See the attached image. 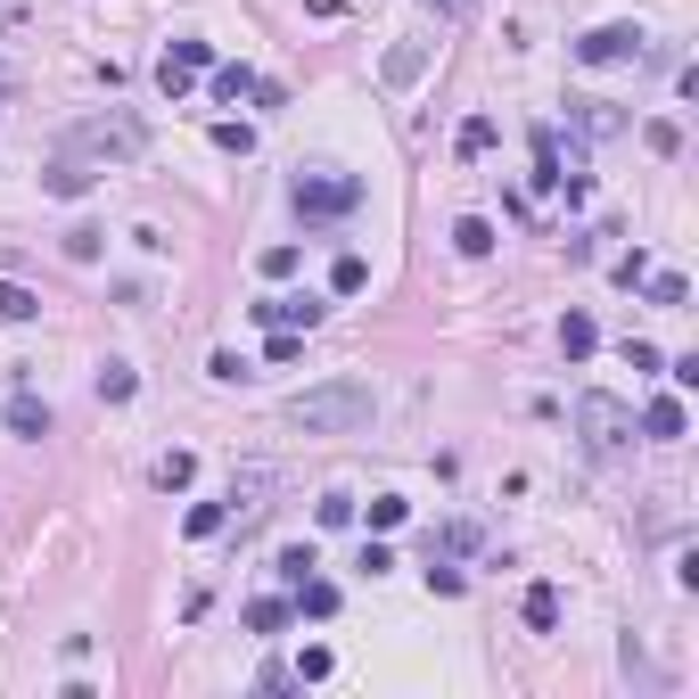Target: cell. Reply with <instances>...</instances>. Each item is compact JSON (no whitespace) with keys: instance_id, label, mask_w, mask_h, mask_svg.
Listing matches in <instances>:
<instances>
[{"instance_id":"6da1fadb","label":"cell","mask_w":699,"mask_h":699,"mask_svg":"<svg viewBox=\"0 0 699 699\" xmlns=\"http://www.w3.org/2000/svg\"><path fill=\"white\" fill-rule=\"evenodd\" d=\"M371 387L363 378H322V387H305V395H288V429L296 436H354V429H371Z\"/></svg>"},{"instance_id":"7a4b0ae2","label":"cell","mask_w":699,"mask_h":699,"mask_svg":"<svg viewBox=\"0 0 699 699\" xmlns=\"http://www.w3.org/2000/svg\"><path fill=\"white\" fill-rule=\"evenodd\" d=\"M288 206L305 223H346L354 206H363V174H337V165H313V174H296Z\"/></svg>"},{"instance_id":"3957f363","label":"cell","mask_w":699,"mask_h":699,"mask_svg":"<svg viewBox=\"0 0 699 699\" xmlns=\"http://www.w3.org/2000/svg\"><path fill=\"white\" fill-rule=\"evenodd\" d=\"M577 436H584V453H592V461H618L626 444H633V412L618 404V395L592 387V395H577Z\"/></svg>"},{"instance_id":"277c9868","label":"cell","mask_w":699,"mask_h":699,"mask_svg":"<svg viewBox=\"0 0 699 699\" xmlns=\"http://www.w3.org/2000/svg\"><path fill=\"white\" fill-rule=\"evenodd\" d=\"M67 148H91V157H116V165H132L140 148H148V132H140V116L108 108V116H91V124H75V132H67Z\"/></svg>"},{"instance_id":"5b68a950","label":"cell","mask_w":699,"mask_h":699,"mask_svg":"<svg viewBox=\"0 0 699 699\" xmlns=\"http://www.w3.org/2000/svg\"><path fill=\"white\" fill-rule=\"evenodd\" d=\"M577 58H584V67H642V58H650V33H642V26H592V33L577 41Z\"/></svg>"},{"instance_id":"8992f818","label":"cell","mask_w":699,"mask_h":699,"mask_svg":"<svg viewBox=\"0 0 699 699\" xmlns=\"http://www.w3.org/2000/svg\"><path fill=\"white\" fill-rule=\"evenodd\" d=\"M247 313H256V322L264 329H322V296H256V305H247Z\"/></svg>"},{"instance_id":"52a82bcc","label":"cell","mask_w":699,"mask_h":699,"mask_svg":"<svg viewBox=\"0 0 699 699\" xmlns=\"http://www.w3.org/2000/svg\"><path fill=\"white\" fill-rule=\"evenodd\" d=\"M683 429H691L683 395H650V404H642V436H650V444H675Z\"/></svg>"},{"instance_id":"ba28073f","label":"cell","mask_w":699,"mask_h":699,"mask_svg":"<svg viewBox=\"0 0 699 699\" xmlns=\"http://www.w3.org/2000/svg\"><path fill=\"white\" fill-rule=\"evenodd\" d=\"M50 429H58V420H50V404H41V395H26V387H17V395H9V436H17V444H41Z\"/></svg>"},{"instance_id":"9c48e42d","label":"cell","mask_w":699,"mask_h":699,"mask_svg":"<svg viewBox=\"0 0 699 699\" xmlns=\"http://www.w3.org/2000/svg\"><path fill=\"white\" fill-rule=\"evenodd\" d=\"M272 485H280V470H264V461H256V470H230V494H223V502H230V511H247V519H256Z\"/></svg>"},{"instance_id":"30bf717a","label":"cell","mask_w":699,"mask_h":699,"mask_svg":"<svg viewBox=\"0 0 699 699\" xmlns=\"http://www.w3.org/2000/svg\"><path fill=\"white\" fill-rule=\"evenodd\" d=\"M560 584H526L519 592V618H526V633H560Z\"/></svg>"},{"instance_id":"8fae6325","label":"cell","mask_w":699,"mask_h":699,"mask_svg":"<svg viewBox=\"0 0 699 699\" xmlns=\"http://www.w3.org/2000/svg\"><path fill=\"white\" fill-rule=\"evenodd\" d=\"M378 75H387V91H412V82L429 75V41H395V50H387V67H378Z\"/></svg>"},{"instance_id":"7c38bea8","label":"cell","mask_w":699,"mask_h":699,"mask_svg":"<svg viewBox=\"0 0 699 699\" xmlns=\"http://www.w3.org/2000/svg\"><path fill=\"white\" fill-rule=\"evenodd\" d=\"M206 75H215V99H230V108H239V99H256V82H264L247 58H215Z\"/></svg>"},{"instance_id":"4fadbf2b","label":"cell","mask_w":699,"mask_h":699,"mask_svg":"<svg viewBox=\"0 0 699 699\" xmlns=\"http://www.w3.org/2000/svg\"><path fill=\"white\" fill-rule=\"evenodd\" d=\"M288 618H337V584H329V577L288 584Z\"/></svg>"},{"instance_id":"5bb4252c","label":"cell","mask_w":699,"mask_h":699,"mask_svg":"<svg viewBox=\"0 0 699 699\" xmlns=\"http://www.w3.org/2000/svg\"><path fill=\"white\" fill-rule=\"evenodd\" d=\"M91 181H99V174H91V165H75V157H58L50 174H41V189H50V198H91Z\"/></svg>"},{"instance_id":"9a60e30c","label":"cell","mask_w":699,"mask_h":699,"mask_svg":"<svg viewBox=\"0 0 699 699\" xmlns=\"http://www.w3.org/2000/svg\"><path fill=\"white\" fill-rule=\"evenodd\" d=\"M470 552H478V526L470 519H444L429 535V560H470Z\"/></svg>"},{"instance_id":"2e32d148","label":"cell","mask_w":699,"mask_h":699,"mask_svg":"<svg viewBox=\"0 0 699 699\" xmlns=\"http://www.w3.org/2000/svg\"><path fill=\"white\" fill-rule=\"evenodd\" d=\"M535 189H568V174H560V132H552V124H535Z\"/></svg>"},{"instance_id":"e0dca14e","label":"cell","mask_w":699,"mask_h":699,"mask_svg":"<svg viewBox=\"0 0 699 699\" xmlns=\"http://www.w3.org/2000/svg\"><path fill=\"white\" fill-rule=\"evenodd\" d=\"M91 387H99V404H132V395H140V371H132V363H99Z\"/></svg>"},{"instance_id":"ac0fdd59","label":"cell","mask_w":699,"mask_h":699,"mask_svg":"<svg viewBox=\"0 0 699 699\" xmlns=\"http://www.w3.org/2000/svg\"><path fill=\"white\" fill-rule=\"evenodd\" d=\"M642 288H650V305H659V313H683V305H691V280H683V272H642Z\"/></svg>"},{"instance_id":"d6986e66","label":"cell","mask_w":699,"mask_h":699,"mask_svg":"<svg viewBox=\"0 0 699 699\" xmlns=\"http://www.w3.org/2000/svg\"><path fill=\"white\" fill-rule=\"evenodd\" d=\"M453 247H461L470 264H485V256H494V223H485V215H461V223H453Z\"/></svg>"},{"instance_id":"ffe728a7","label":"cell","mask_w":699,"mask_h":699,"mask_svg":"<svg viewBox=\"0 0 699 699\" xmlns=\"http://www.w3.org/2000/svg\"><path fill=\"white\" fill-rule=\"evenodd\" d=\"M165 67H181V75H206V67H215V41H206V33H181L174 50H165Z\"/></svg>"},{"instance_id":"44dd1931","label":"cell","mask_w":699,"mask_h":699,"mask_svg":"<svg viewBox=\"0 0 699 699\" xmlns=\"http://www.w3.org/2000/svg\"><path fill=\"white\" fill-rule=\"evenodd\" d=\"M223 526H230V502H189L181 535H189V543H206V535H223Z\"/></svg>"},{"instance_id":"7402d4cb","label":"cell","mask_w":699,"mask_h":699,"mask_svg":"<svg viewBox=\"0 0 699 699\" xmlns=\"http://www.w3.org/2000/svg\"><path fill=\"white\" fill-rule=\"evenodd\" d=\"M592 346H601V329H592V313H568V322H560V354H568V363H584Z\"/></svg>"},{"instance_id":"603a6c76","label":"cell","mask_w":699,"mask_h":699,"mask_svg":"<svg viewBox=\"0 0 699 699\" xmlns=\"http://www.w3.org/2000/svg\"><path fill=\"white\" fill-rule=\"evenodd\" d=\"M494 140H502V124H494V116H461V132H453V148H461V157H485Z\"/></svg>"},{"instance_id":"cb8c5ba5","label":"cell","mask_w":699,"mask_h":699,"mask_svg":"<svg viewBox=\"0 0 699 699\" xmlns=\"http://www.w3.org/2000/svg\"><path fill=\"white\" fill-rule=\"evenodd\" d=\"M313 568H322V552H313V543H288V552L272 560V577H280V592H288V584H305Z\"/></svg>"},{"instance_id":"d4e9b609","label":"cell","mask_w":699,"mask_h":699,"mask_svg":"<svg viewBox=\"0 0 699 699\" xmlns=\"http://www.w3.org/2000/svg\"><path fill=\"white\" fill-rule=\"evenodd\" d=\"M0 322H17V329L41 322V296H33V288H17V280H0Z\"/></svg>"},{"instance_id":"484cf974","label":"cell","mask_w":699,"mask_h":699,"mask_svg":"<svg viewBox=\"0 0 699 699\" xmlns=\"http://www.w3.org/2000/svg\"><path fill=\"white\" fill-rule=\"evenodd\" d=\"M642 148H650V157H683V124H675V116H650V124H642Z\"/></svg>"},{"instance_id":"4316f807","label":"cell","mask_w":699,"mask_h":699,"mask_svg":"<svg viewBox=\"0 0 699 699\" xmlns=\"http://www.w3.org/2000/svg\"><path fill=\"white\" fill-rule=\"evenodd\" d=\"M329 667H337V650H329V642H305L288 675H296V683H329Z\"/></svg>"},{"instance_id":"83f0119b","label":"cell","mask_w":699,"mask_h":699,"mask_svg":"<svg viewBox=\"0 0 699 699\" xmlns=\"http://www.w3.org/2000/svg\"><path fill=\"white\" fill-rule=\"evenodd\" d=\"M288 626V592H264V601H247V633H280Z\"/></svg>"},{"instance_id":"f1b7e54d","label":"cell","mask_w":699,"mask_h":699,"mask_svg":"<svg viewBox=\"0 0 699 699\" xmlns=\"http://www.w3.org/2000/svg\"><path fill=\"white\" fill-rule=\"evenodd\" d=\"M296 264H305V247H296V239H272L264 256H256V272H264V280H288Z\"/></svg>"},{"instance_id":"f546056e","label":"cell","mask_w":699,"mask_h":699,"mask_svg":"<svg viewBox=\"0 0 699 699\" xmlns=\"http://www.w3.org/2000/svg\"><path fill=\"white\" fill-rule=\"evenodd\" d=\"M189 478H198V453H165V461H157V485H165V494H181Z\"/></svg>"},{"instance_id":"4dcf8cb0","label":"cell","mask_w":699,"mask_h":699,"mask_svg":"<svg viewBox=\"0 0 699 699\" xmlns=\"http://www.w3.org/2000/svg\"><path fill=\"white\" fill-rule=\"evenodd\" d=\"M363 280H371L363 256H337V264H329V288H337V296H363Z\"/></svg>"},{"instance_id":"1f68e13d","label":"cell","mask_w":699,"mask_h":699,"mask_svg":"<svg viewBox=\"0 0 699 699\" xmlns=\"http://www.w3.org/2000/svg\"><path fill=\"white\" fill-rule=\"evenodd\" d=\"M215 148L223 157H256V124H215Z\"/></svg>"},{"instance_id":"d6a6232c","label":"cell","mask_w":699,"mask_h":699,"mask_svg":"<svg viewBox=\"0 0 699 699\" xmlns=\"http://www.w3.org/2000/svg\"><path fill=\"white\" fill-rule=\"evenodd\" d=\"M404 519H412V502H404V494H378V502H371V526H378V535H395Z\"/></svg>"},{"instance_id":"836d02e7","label":"cell","mask_w":699,"mask_h":699,"mask_svg":"<svg viewBox=\"0 0 699 699\" xmlns=\"http://www.w3.org/2000/svg\"><path fill=\"white\" fill-rule=\"evenodd\" d=\"M420 577H429V592H444V601H453V592L470 584V577H461V560H429V568H420Z\"/></svg>"},{"instance_id":"e575fe53","label":"cell","mask_w":699,"mask_h":699,"mask_svg":"<svg viewBox=\"0 0 699 699\" xmlns=\"http://www.w3.org/2000/svg\"><path fill=\"white\" fill-rule=\"evenodd\" d=\"M584 132H601V140H609V132H626V116L609 108V99H584Z\"/></svg>"},{"instance_id":"d590c367","label":"cell","mask_w":699,"mask_h":699,"mask_svg":"<svg viewBox=\"0 0 699 699\" xmlns=\"http://www.w3.org/2000/svg\"><path fill=\"white\" fill-rule=\"evenodd\" d=\"M642 272H650V256H642V247H626V256L609 264V280H618V288H642Z\"/></svg>"},{"instance_id":"8d00e7d4","label":"cell","mask_w":699,"mask_h":699,"mask_svg":"<svg viewBox=\"0 0 699 699\" xmlns=\"http://www.w3.org/2000/svg\"><path fill=\"white\" fill-rule=\"evenodd\" d=\"M247 371H256V363H247V354H230V346L215 354V363H206V378H223V387H239V378H247Z\"/></svg>"},{"instance_id":"74e56055","label":"cell","mask_w":699,"mask_h":699,"mask_svg":"<svg viewBox=\"0 0 699 699\" xmlns=\"http://www.w3.org/2000/svg\"><path fill=\"white\" fill-rule=\"evenodd\" d=\"M305 354V329H272V346H264V363H296Z\"/></svg>"},{"instance_id":"f35d334b","label":"cell","mask_w":699,"mask_h":699,"mask_svg":"<svg viewBox=\"0 0 699 699\" xmlns=\"http://www.w3.org/2000/svg\"><path fill=\"white\" fill-rule=\"evenodd\" d=\"M67 256H75V264H99V230H91V223L67 230Z\"/></svg>"},{"instance_id":"ab89813d","label":"cell","mask_w":699,"mask_h":699,"mask_svg":"<svg viewBox=\"0 0 699 699\" xmlns=\"http://www.w3.org/2000/svg\"><path fill=\"white\" fill-rule=\"evenodd\" d=\"M626 363H633V371H659V363H667V354H659V346H650V337H626Z\"/></svg>"},{"instance_id":"60d3db41","label":"cell","mask_w":699,"mask_h":699,"mask_svg":"<svg viewBox=\"0 0 699 699\" xmlns=\"http://www.w3.org/2000/svg\"><path fill=\"white\" fill-rule=\"evenodd\" d=\"M667 378H675V387H699V354H675V363H659Z\"/></svg>"},{"instance_id":"b9f144b4","label":"cell","mask_w":699,"mask_h":699,"mask_svg":"<svg viewBox=\"0 0 699 699\" xmlns=\"http://www.w3.org/2000/svg\"><path fill=\"white\" fill-rule=\"evenodd\" d=\"M313 519H322V526H346V519H354V502H346V494H322V511H313Z\"/></svg>"},{"instance_id":"7bdbcfd3","label":"cell","mask_w":699,"mask_h":699,"mask_svg":"<svg viewBox=\"0 0 699 699\" xmlns=\"http://www.w3.org/2000/svg\"><path fill=\"white\" fill-rule=\"evenodd\" d=\"M429 9H436V17H470L478 0H429Z\"/></svg>"},{"instance_id":"ee69618b","label":"cell","mask_w":699,"mask_h":699,"mask_svg":"<svg viewBox=\"0 0 699 699\" xmlns=\"http://www.w3.org/2000/svg\"><path fill=\"white\" fill-rule=\"evenodd\" d=\"M9 91H17V75H9V67H0V99H9Z\"/></svg>"}]
</instances>
